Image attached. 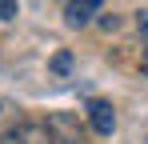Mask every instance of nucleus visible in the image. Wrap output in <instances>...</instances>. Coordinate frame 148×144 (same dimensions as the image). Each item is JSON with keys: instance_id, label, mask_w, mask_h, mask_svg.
Instances as JSON below:
<instances>
[{"instance_id": "1", "label": "nucleus", "mask_w": 148, "mask_h": 144, "mask_svg": "<svg viewBox=\"0 0 148 144\" xmlns=\"http://www.w3.org/2000/svg\"><path fill=\"white\" fill-rule=\"evenodd\" d=\"M44 124H48V132H52V144H84V128L68 112H52Z\"/></svg>"}, {"instance_id": "2", "label": "nucleus", "mask_w": 148, "mask_h": 144, "mask_svg": "<svg viewBox=\"0 0 148 144\" xmlns=\"http://www.w3.org/2000/svg\"><path fill=\"white\" fill-rule=\"evenodd\" d=\"M0 144H52L48 124H36V120H20L8 136H0Z\"/></svg>"}, {"instance_id": "3", "label": "nucleus", "mask_w": 148, "mask_h": 144, "mask_svg": "<svg viewBox=\"0 0 148 144\" xmlns=\"http://www.w3.org/2000/svg\"><path fill=\"white\" fill-rule=\"evenodd\" d=\"M88 128L96 132V136H112L116 132V108L108 104V100H88Z\"/></svg>"}, {"instance_id": "4", "label": "nucleus", "mask_w": 148, "mask_h": 144, "mask_svg": "<svg viewBox=\"0 0 148 144\" xmlns=\"http://www.w3.org/2000/svg\"><path fill=\"white\" fill-rule=\"evenodd\" d=\"M100 4H104V0H68V4H64V20H68V28L92 24V16H100Z\"/></svg>"}, {"instance_id": "5", "label": "nucleus", "mask_w": 148, "mask_h": 144, "mask_svg": "<svg viewBox=\"0 0 148 144\" xmlns=\"http://www.w3.org/2000/svg\"><path fill=\"white\" fill-rule=\"evenodd\" d=\"M20 120H24V108H20L16 100H4V96H0V136H8Z\"/></svg>"}, {"instance_id": "6", "label": "nucleus", "mask_w": 148, "mask_h": 144, "mask_svg": "<svg viewBox=\"0 0 148 144\" xmlns=\"http://www.w3.org/2000/svg\"><path fill=\"white\" fill-rule=\"evenodd\" d=\"M16 12H20L16 0H0V24H12V20H16Z\"/></svg>"}, {"instance_id": "7", "label": "nucleus", "mask_w": 148, "mask_h": 144, "mask_svg": "<svg viewBox=\"0 0 148 144\" xmlns=\"http://www.w3.org/2000/svg\"><path fill=\"white\" fill-rule=\"evenodd\" d=\"M68 68H72V56H68V52H56V56H52V72H60V76H64Z\"/></svg>"}, {"instance_id": "8", "label": "nucleus", "mask_w": 148, "mask_h": 144, "mask_svg": "<svg viewBox=\"0 0 148 144\" xmlns=\"http://www.w3.org/2000/svg\"><path fill=\"white\" fill-rule=\"evenodd\" d=\"M136 32H140V40H144V48H148V8L136 12Z\"/></svg>"}]
</instances>
